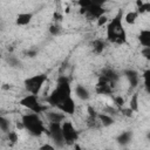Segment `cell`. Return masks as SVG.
Listing matches in <instances>:
<instances>
[{"instance_id": "8", "label": "cell", "mask_w": 150, "mask_h": 150, "mask_svg": "<svg viewBox=\"0 0 150 150\" xmlns=\"http://www.w3.org/2000/svg\"><path fill=\"white\" fill-rule=\"evenodd\" d=\"M84 9V15L88 18V20H97L101 15H103L104 14V12H105V9L102 7V6H100V5H94V4H91L89 7H87V8H83Z\"/></svg>"}, {"instance_id": "26", "label": "cell", "mask_w": 150, "mask_h": 150, "mask_svg": "<svg viewBox=\"0 0 150 150\" xmlns=\"http://www.w3.org/2000/svg\"><path fill=\"white\" fill-rule=\"evenodd\" d=\"M96 120H97V117H88V121H87V124H88V127H90V128H96L97 127V122H96Z\"/></svg>"}, {"instance_id": "13", "label": "cell", "mask_w": 150, "mask_h": 150, "mask_svg": "<svg viewBox=\"0 0 150 150\" xmlns=\"http://www.w3.org/2000/svg\"><path fill=\"white\" fill-rule=\"evenodd\" d=\"M32 18H33V14H32V13H20V14L16 16L15 22H16V25H19V26H26V25H28V23L30 22Z\"/></svg>"}, {"instance_id": "31", "label": "cell", "mask_w": 150, "mask_h": 150, "mask_svg": "<svg viewBox=\"0 0 150 150\" xmlns=\"http://www.w3.org/2000/svg\"><path fill=\"white\" fill-rule=\"evenodd\" d=\"M142 55L146 59V60H150V47H144L142 49Z\"/></svg>"}, {"instance_id": "22", "label": "cell", "mask_w": 150, "mask_h": 150, "mask_svg": "<svg viewBox=\"0 0 150 150\" xmlns=\"http://www.w3.org/2000/svg\"><path fill=\"white\" fill-rule=\"evenodd\" d=\"M9 124H11L9 121H8L7 118H5L4 116L0 115V130H2V131H8Z\"/></svg>"}, {"instance_id": "25", "label": "cell", "mask_w": 150, "mask_h": 150, "mask_svg": "<svg viewBox=\"0 0 150 150\" xmlns=\"http://www.w3.org/2000/svg\"><path fill=\"white\" fill-rule=\"evenodd\" d=\"M7 63H8L11 67H14V68H15V67H20V61H19L15 56H12V55L7 57Z\"/></svg>"}, {"instance_id": "29", "label": "cell", "mask_w": 150, "mask_h": 150, "mask_svg": "<svg viewBox=\"0 0 150 150\" xmlns=\"http://www.w3.org/2000/svg\"><path fill=\"white\" fill-rule=\"evenodd\" d=\"M77 4L80 5V7H81V8H87V7H89V6L91 5L90 0H79V1H77Z\"/></svg>"}, {"instance_id": "18", "label": "cell", "mask_w": 150, "mask_h": 150, "mask_svg": "<svg viewBox=\"0 0 150 150\" xmlns=\"http://www.w3.org/2000/svg\"><path fill=\"white\" fill-rule=\"evenodd\" d=\"M97 118L100 120V123L103 125V127H109L111 124H114V118L107 114H98L97 115Z\"/></svg>"}, {"instance_id": "6", "label": "cell", "mask_w": 150, "mask_h": 150, "mask_svg": "<svg viewBox=\"0 0 150 150\" xmlns=\"http://www.w3.org/2000/svg\"><path fill=\"white\" fill-rule=\"evenodd\" d=\"M48 135H49L50 138L53 139V142H54V144L56 145V148H63V146H64L66 142H64V138H63L61 123H57V122H49Z\"/></svg>"}, {"instance_id": "36", "label": "cell", "mask_w": 150, "mask_h": 150, "mask_svg": "<svg viewBox=\"0 0 150 150\" xmlns=\"http://www.w3.org/2000/svg\"><path fill=\"white\" fill-rule=\"evenodd\" d=\"M90 2L94 4V5H100V6H102L103 4L107 2V0H90Z\"/></svg>"}, {"instance_id": "23", "label": "cell", "mask_w": 150, "mask_h": 150, "mask_svg": "<svg viewBox=\"0 0 150 150\" xmlns=\"http://www.w3.org/2000/svg\"><path fill=\"white\" fill-rule=\"evenodd\" d=\"M150 11V4L149 2H142L139 6H137V13L138 14H143L145 12Z\"/></svg>"}, {"instance_id": "2", "label": "cell", "mask_w": 150, "mask_h": 150, "mask_svg": "<svg viewBox=\"0 0 150 150\" xmlns=\"http://www.w3.org/2000/svg\"><path fill=\"white\" fill-rule=\"evenodd\" d=\"M107 39L109 42L115 45H123L127 41V34L122 23V12L120 11L114 19L108 23L107 27Z\"/></svg>"}, {"instance_id": "30", "label": "cell", "mask_w": 150, "mask_h": 150, "mask_svg": "<svg viewBox=\"0 0 150 150\" xmlns=\"http://www.w3.org/2000/svg\"><path fill=\"white\" fill-rule=\"evenodd\" d=\"M107 21H108V18L103 14V15H101V16L97 19V26H100V27H101V26H103Z\"/></svg>"}, {"instance_id": "16", "label": "cell", "mask_w": 150, "mask_h": 150, "mask_svg": "<svg viewBox=\"0 0 150 150\" xmlns=\"http://www.w3.org/2000/svg\"><path fill=\"white\" fill-rule=\"evenodd\" d=\"M138 41L141 42L142 46L144 47H150V30L149 29H143L141 30L138 35Z\"/></svg>"}, {"instance_id": "12", "label": "cell", "mask_w": 150, "mask_h": 150, "mask_svg": "<svg viewBox=\"0 0 150 150\" xmlns=\"http://www.w3.org/2000/svg\"><path fill=\"white\" fill-rule=\"evenodd\" d=\"M75 95H76L80 100H82V101H87V100H89V97H90V94H89L88 89H87L86 87L81 86V84H77V86H76V88H75Z\"/></svg>"}, {"instance_id": "7", "label": "cell", "mask_w": 150, "mask_h": 150, "mask_svg": "<svg viewBox=\"0 0 150 150\" xmlns=\"http://www.w3.org/2000/svg\"><path fill=\"white\" fill-rule=\"evenodd\" d=\"M61 128H62V134H63V138H64L66 144H73V143H75V141H77L79 132L74 128L71 122H69V121L63 122L61 124Z\"/></svg>"}, {"instance_id": "27", "label": "cell", "mask_w": 150, "mask_h": 150, "mask_svg": "<svg viewBox=\"0 0 150 150\" xmlns=\"http://www.w3.org/2000/svg\"><path fill=\"white\" fill-rule=\"evenodd\" d=\"M8 141H11L12 143H15L18 141V134L15 131H9L8 132Z\"/></svg>"}, {"instance_id": "28", "label": "cell", "mask_w": 150, "mask_h": 150, "mask_svg": "<svg viewBox=\"0 0 150 150\" xmlns=\"http://www.w3.org/2000/svg\"><path fill=\"white\" fill-rule=\"evenodd\" d=\"M114 102L116 103V105L123 107V104H124V98H123L122 96H115V97H114Z\"/></svg>"}, {"instance_id": "11", "label": "cell", "mask_w": 150, "mask_h": 150, "mask_svg": "<svg viewBox=\"0 0 150 150\" xmlns=\"http://www.w3.org/2000/svg\"><path fill=\"white\" fill-rule=\"evenodd\" d=\"M112 86L105 81L98 80L97 84H96V93L97 94H102V95H109L112 93Z\"/></svg>"}, {"instance_id": "14", "label": "cell", "mask_w": 150, "mask_h": 150, "mask_svg": "<svg viewBox=\"0 0 150 150\" xmlns=\"http://www.w3.org/2000/svg\"><path fill=\"white\" fill-rule=\"evenodd\" d=\"M47 117L49 120V122H57L61 123L62 121H64L66 118V114L64 112H59V111H49L47 112Z\"/></svg>"}, {"instance_id": "15", "label": "cell", "mask_w": 150, "mask_h": 150, "mask_svg": "<svg viewBox=\"0 0 150 150\" xmlns=\"http://www.w3.org/2000/svg\"><path fill=\"white\" fill-rule=\"evenodd\" d=\"M131 138H132V132L131 131H123L121 135L117 136L116 141L121 145H127L131 142Z\"/></svg>"}, {"instance_id": "20", "label": "cell", "mask_w": 150, "mask_h": 150, "mask_svg": "<svg viewBox=\"0 0 150 150\" xmlns=\"http://www.w3.org/2000/svg\"><path fill=\"white\" fill-rule=\"evenodd\" d=\"M129 108H130L132 111H137V110H138V94H137V93H135V94L131 96Z\"/></svg>"}, {"instance_id": "1", "label": "cell", "mask_w": 150, "mask_h": 150, "mask_svg": "<svg viewBox=\"0 0 150 150\" xmlns=\"http://www.w3.org/2000/svg\"><path fill=\"white\" fill-rule=\"evenodd\" d=\"M46 102L49 105L57 108L60 111L64 114H69V115L74 114L75 102L71 98L70 83L67 76H60L57 79L56 88L52 91L49 96H47Z\"/></svg>"}, {"instance_id": "10", "label": "cell", "mask_w": 150, "mask_h": 150, "mask_svg": "<svg viewBox=\"0 0 150 150\" xmlns=\"http://www.w3.org/2000/svg\"><path fill=\"white\" fill-rule=\"evenodd\" d=\"M123 74L128 79V81H129V83H130V86L132 88L137 87L138 81H139V76H138V73L136 70H134V69H125L123 71Z\"/></svg>"}, {"instance_id": "4", "label": "cell", "mask_w": 150, "mask_h": 150, "mask_svg": "<svg viewBox=\"0 0 150 150\" xmlns=\"http://www.w3.org/2000/svg\"><path fill=\"white\" fill-rule=\"evenodd\" d=\"M46 81H47V75L46 74H39V75H34L32 77L26 79L23 84H25V88L28 93L38 95Z\"/></svg>"}, {"instance_id": "34", "label": "cell", "mask_w": 150, "mask_h": 150, "mask_svg": "<svg viewBox=\"0 0 150 150\" xmlns=\"http://www.w3.org/2000/svg\"><path fill=\"white\" fill-rule=\"evenodd\" d=\"M121 111H122L123 115H125V116H128V117H130V116L132 115V110H131L130 108H129V109H122Z\"/></svg>"}, {"instance_id": "5", "label": "cell", "mask_w": 150, "mask_h": 150, "mask_svg": "<svg viewBox=\"0 0 150 150\" xmlns=\"http://www.w3.org/2000/svg\"><path fill=\"white\" fill-rule=\"evenodd\" d=\"M20 104L23 105L25 108L32 110L33 112H36V114H40V112H42V111H45V110L47 109L46 105H42V104L39 102L38 96L34 95V94H29V95L22 97V98L20 100Z\"/></svg>"}, {"instance_id": "38", "label": "cell", "mask_w": 150, "mask_h": 150, "mask_svg": "<svg viewBox=\"0 0 150 150\" xmlns=\"http://www.w3.org/2000/svg\"><path fill=\"white\" fill-rule=\"evenodd\" d=\"M0 57H1V52H0Z\"/></svg>"}, {"instance_id": "24", "label": "cell", "mask_w": 150, "mask_h": 150, "mask_svg": "<svg viewBox=\"0 0 150 150\" xmlns=\"http://www.w3.org/2000/svg\"><path fill=\"white\" fill-rule=\"evenodd\" d=\"M49 33L52 34V35H59L60 33H61V27H60V25L59 23H54V25H52L50 27H49Z\"/></svg>"}, {"instance_id": "33", "label": "cell", "mask_w": 150, "mask_h": 150, "mask_svg": "<svg viewBox=\"0 0 150 150\" xmlns=\"http://www.w3.org/2000/svg\"><path fill=\"white\" fill-rule=\"evenodd\" d=\"M26 55H27L28 57H35V56L38 55V50H35V49L27 50V52H26Z\"/></svg>"}, {"instance_id": "19", "label": "cell", "mask_w": 150, "mask_h": 150, "mask_svg": "<svg viewBox=\"0 0 150 150\" xmlns=\"http://www.w3.org/2000/svg\"><path fill=\"white\" fill-rule=\"evenodd\" d=\"M137 16H138V13H137V12H129V13H127V14H125L124 20H125V22H127V23L132 25V23H135V22H136Z\"/></svg>"}, {"instance_id": "35", "label": "cell", "mask_w": 150, "mask_h": 150, "mask_svg": "<svg viewBox=\"0 0 150 150\" xmlns=\"http://www.w3.org/2000/svg\"><path fill=\"white\" fill-rule=\"evenodd\" d=\"M55 148L53 145H49V144H45L42 146H40V150H54Z\"/></svg>"}, {"instance_id": "21", "label": "cell", "mask_w": 150, "mask_h": 150, "mask_svg": "<svg viewBox=\"0 0 150 150\" xmlns=\"http://www.w3.org/2000/svg\"><path fill=\"white\" fill-rule=\"evenodd\" d=\"M143 79H144V87L146 93H150V70L146 69L143 73Z\"/></svg>"}, {"instance_id": "3", "label": "cell", "mask_w": 150, "mask_h": 150, "mask_svg": "<svg viewBox=\"0 0 150 150\" xmlns=\"http://www.w3.org/2000/svg\"><path fill=\"white\" fill-rule=\"evenodd\" d=\"M23 124V129H26L32 136H40L41 134L46 132V128L43 125V122L39 117V114L30 112L22 116L21 120Z\"/></svg>"}, {"instance_id": "32", "label": "cell", "mask_w": 150, "mask_h": 150, "mask_svg": "<svg viewBox=\"0 0 150 150\" xmlns=\"http://www.w3.org/2000/svg\"><path fill=\"white\" fill-rule=\"evenodd\" d=\"M88 114H89L90 117H97V115H98V114L96 112V110H95L93 107H90V105L88 107Z\"/></svg>"}, {"instance_id": "9", "label": "cell", "mask_w": 150, "mask_h": 150, "mask_svg": "<svg viewBox=\"0 0 150 150\" xmlns=\"http://www.w3.org/2000/svg\"><path fill=\"white\" fill-rule=\"evenodd\" d=\"M118 79H120V75L115 71V70H112V69H104L102 73H101V75H100V79L98 80H102V81H105V82H108V83H110L112 87L116 84V82L118 81Z\"/></svg>"}, {"instance_id": "37", "label": "cell", "mask_w": 150, "mask_h": 150, "mask_svg": "<svg viewBox=\"0 0 150 150\" xmlns=\"http://www.w3.org/2000/svg\"><path fill=\"white\" fill-rule=\"evenodd\" d=\"M61 18H62V16H61L59 13H54V20H55V21H61Z\"/></svg>"}, {"instance_id": "17", "label": "cell", "mask_w": 150, "mask_h": 150, "mask_svg": "<svg viewBox=\"0 0 150 150\" xmlns=\"http://www.w3.org/2000/svg\"><path fill=\"white\" fill-rule=\"evenodd\" d=\"M105 46H107L105 42H104L103 40H101V39H96V40H94L93 43H91L93 52H94L95 54H101V53L104 50Z\"/></svg>"}]
</instances>
